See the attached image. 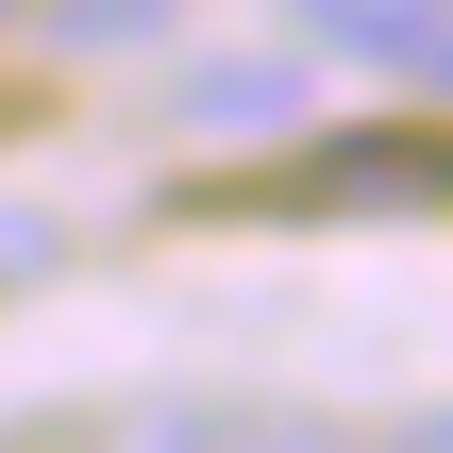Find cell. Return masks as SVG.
I'll use <instances>...</instances> for the list:
<instances>
[{
    "label": "cell",
    "instance_id": "obj_1",
    "mask_svg": "<svg viewBox=\"0 0 453 453\" xmlns=\"http://www.w3.org/2000/svg\"><path fill=\"white\" fill-rule=\"evenodd\" d=\"M118 453H353L303 403H118Z\"/></svg>",
    "mask_w": 453,
    "mask_h": 453
},
{
    "label": "cell",
    "instance_id": "obj_2",
    "mask_svg": "<svg viewBox=\"0 0 453 453\" xmlns=\"http://www.w3.org/2000/svg\"><path fill=\"white\" fill-rule=\"evenodd\" d=\"M303 34L353 50V67H420V50L453 34V0H303Z\"/></svg>",
    "mask_w": 453,
    "mask_h": 453
},
{
    "label": "cell",
    "instance_id": "obj_3",
    "mask_svg": "<svg viewBox=\"0 0 453 453\" xmlns=\"http://www.w3.org/2000/svg\"><path fill=\"white\" fill-rule=\"evenodd\" d=\"M185 118H219V134H269V118H286V67H202V84H185Z\"/></svg>",
    "mask_w": 453,
    "mask_h": 453
},
{
    "label": "cell",
    "instance_id": "obj_4",
    "mask_svg": "<svg viewBox=\"0 0 453 453\" xmlns=\"http://www.w3.org/2000/svg\"><path fill=\"white\" fill-rule=\"evenodd\" d=\"M67 50H134V34H168V0H34Z\"/></svg>",
    "mask_w": 453,
    "mask_h": 453
},
{
    "label": "cell",
    "instance_id": "obj_5",
    "mask_svg": "<svg viewBox=\"0 0 453 453\" xmlns=\"http://www.w3.org/2000/svg\"><path fill=\"white\" fill-rule=\"evenodd\" d=\"M0 453H118V420H84V403H34V420H0Z\"/></svg>",
    "mask_w": 453,
    "mask_h": 453
},
{
    "label": "cell",
    "instance_id": "obj_6",
    "mask_svg": "<svg viewBox=\"0 0 453 453\" xmlns=\"http://www.w3.org/2000/svg\"><path fill=\"white\" fill-rule=\"evenodd\" d=\"M387 453H453V403H437V420H403V437H387Z\"/></svg>",
    "mask_w": 453,
    "mask_h": 453
},
{
    "label": "cell",
    "instance_id": "obj_7",
    "mask_svg": "<svg viewBox=\"0 0 453 453\" xmlns=\"http://www.w3.org/2000/svg\"><path fill=\"white\" fill-rule=\"evenodd\" d=\"M0 17H17V0H0Z\"/></svg>",
    "mask_w": 453,
    "mask_h": 453
}]
</instances>
